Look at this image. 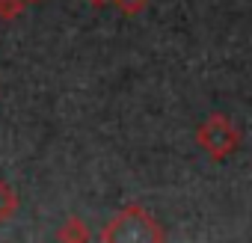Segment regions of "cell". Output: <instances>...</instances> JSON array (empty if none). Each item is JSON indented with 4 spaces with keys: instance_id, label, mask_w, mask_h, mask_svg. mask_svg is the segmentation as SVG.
<instances>
[{
    "instance_id": "cell-1",
    "label": "cell",
    "mask_w": 252,
    "mask_h": 243,
    "mask_svg": "<svg viewBox=\"0 0 252 243\" xmlns=\"http://www.w3.org/2000/svg\"><path fill=\"white\" fill-rule=\"evenodd\" d=\"M101 240L104 243H116V240L119 243H146V240L160 243L166 240V231L143 205H128L107 222V228L101 231Z\"/></svg>"
},
{
    "instance_id": "cell-2",
    "label": "cell",
    "mask_w": 252,
    "mask_h": 243,
    "mask_svg": "<svg viewBox=\"0 0 252 243\" xmlns=\"http://www.w3.org/2000/svg\"><path fill=\"white\" fill-rule=\"evenodd\" d=\"M243 137H240V128L225 116V113H211L202 125L196 128V146L214 160V163H222L228 160L237 149H240Z\"/></svg>"
},
{
    "instance_id": "cell-3",
    "label": "cell",
    "mask_w": 252,
    "mask_h": 243,
    "mask_svg": "<svg viewBox=\"0 0 252 243\" xmlns=\"http://www.w3.org/2000/svg\"><path fill=\"white\" fill-rule=\"evenodd\" d=\"M18 205H21L18 193H15L6 181H0V222L12 219V216H15V211H18Z\"/></svg>"
},
{
    "instance_id": "cell-4",
    "label": "cell",
    "mask_w": 252,
    "mask_h": 243,
    "mask_svg": "<svg viewBox=\"0 0 252 243\" xmlns=\"http://www.w3.org/2000/svg\"><path fill=\"white\" fill-rule=\"evenodd\" d=\"M57 240H71V243H83V240H89V231H86L83 219L71 216V219H65V225H63V228L57 231Z\"/></svg>"
},
{
    "instance_id": "cell-5",
    "label": "cell",
    "mask_w": 252,
    "mask_h": 243,
    "mask_svg": "<svg viewBox=\"0 0 252 243\" xmlns=\"http://www.w3.org/2000/svg\"><path fill=\"white\" fill-rule=\"evenodd\" d=\"M113 6H116L125 18H137V15H143V12H146L149 0H113Z\"/></svg>"
},
{
    "instance_id": "cell-6",
    "label": "cell",
    "mask_w": 252,
    "mask_h": 243,
    "mask_svg": "<svg viewBox=\"0 0 252 243\" xmlns=\"http://www.w3.org/2000/svg\"><path fill=\"white\" fill-rule=\"evenodd\" d=\"M27 9V0H0V21H15Z\"/></svg>"
},
{
    "instance_id": "cell-7",
    "label": "cell",
    "mask_w": 252,
    "mask_h": 243,
    "mask_svg": "<svg viewBox=\"0 0 252 243\" xmlns=\"http://www.w3.org/2000/svg\"><path fill=\"white\" fill-rule=\"evenodd\" d=\"M86 3H89L92 9H101V6H107V3H113V0H86Z\"/></svg>"
},
{
    "instance_id": "cell-8",
    "label": "cell",
    "mask_w": 252,
    "mask_h": 243,
    "mask_svg": "<svg viewBox=\"0 0 252 243\" xmlns=\"http://www.w3.org/2000/svg\"><path fill=\"white\" fill-rule=\"evenodd\" d=\"M27 3H39V0H27Z\"/></svg>"
}]
</instances>
